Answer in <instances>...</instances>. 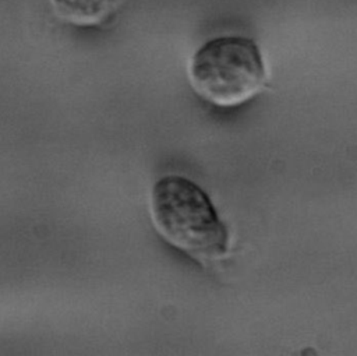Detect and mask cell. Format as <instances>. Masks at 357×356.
I'll return each mask as SVG.
<instances>
[{"mask_svg":"<svg viewBox=\"0 0 357 356\" xmlns=\"http://www.w3.org/2000/svg\"><path fill=\"white\" fill-rule=\"evenodd\" d=\"M124 0H53L57 15L77 27L105 22L121 7Z\"/></svg>","mask_w":357,"mask_h":356,"instance_id":"3957f363","label":"cell"},{"mask_svg":"<svg viewBox=\"0 0 357 356\" xmlns=\"http://www.w3.org/2000/svg\"><path fill=\"white\" fill-rule=\"evenodd\" d=\"M151 215L159 235L192 260L209 264L226 255L229 232L194 181L181 176L159 179L151 194Z\"/></svg>","mask_w":357,"mask_h":356,"instance_id":"6da1fadb","label":"cell"},{"mask_svg":"<svg viewBox=\"0 0 357 356\" xmlns=\"http://www.w3.org/2000/svg\"><path fill=\"white\" fill-rule=\"evenodd\" d=\"M188 75L194 91L206 102L231 107L264 88L266 70L252 39L230 35L204 43L191 59Z\"/></svg>","mask_w":357,"mask_h":356,"instance_id":"7a4b0ae2","label":"cell"}]
</instances>
